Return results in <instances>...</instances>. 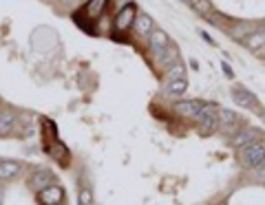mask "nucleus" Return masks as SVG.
Here are the masks:
<instances>
[{
    "label": "nucleus",
    "instance_id": "1",
    "mask_svg": "<svg viewBox=\"0 0 265 205\" xmlns=\"http://www.w3.org/2000/svg\"><path fill=\"white\" fill-rule=\"evenodd\" d=\"M241 163L245 168H250V170H259V168L265 163V146L259 144V141L245 146L243 152H241Z\"/></svg>",
    "mask_w": 265,
    "mask_h": 205
},
{
    "label": "nucleus",
    "instance_id": "2",
    "mask_svg": "<svg viewBox=\"0 0 265 205\" xmlns=\"http://www.w3.org/2000/svg\"><path fill=\"white\" fill-rule=\"evenodd\" d=\"M197 121H199V130H201V135L215 133L217 126H219V111H215L212 104H205L203 111L197 115Z\"/></svg>",
    "mask_w": 265,
    "mask_h": 205
},
{
    "label": "nucleus",
    "instance_id": "3",
    "mask_svg": "<svg viewBox=\"0 0 265 205\" xmlns=\"http://www.w3.org/2000/svg\"><path fill=\"white\" fill-rule=\"evenodd\" d=\"M135 18H137L135 5H124L120 9V13L115 16V29L117 31H126V29H130L135 25Z\"/></svg>",
    "mask_w": 265,
    "mask_h": 205
},
{
    "label": "nucleus",
    "instance_id": "4",
    "mask_svg": "<svg viewBox=\"0 0 265 205\" xmlns=\"http://www.w3.org/2000/svg\"><path fill=\"white\" fill-rule=\"evenodd\" d=\"M38 201H40V205H60L64 201V190L58 186H49V188L40 190Z\"/></svg>",
    "mask_w": 265,
    "mask_h": 205
},
{
    "label": "nucleus",
    "instance_id": "5",
    "mask_svg": "<svg viewBox=\"0 0 265 205\" xmlns=\"http://www.w3.org/2000/svg\"><path fill=\"white\" fill-rule=\"evenodd\" d=\"M232 99H234V104L241 106V108H248V111H254L256 106H259V99L254 97L250 91L245 89H234L232 91Z\"/></svg>",
    "mask_w": 265,
    "mask_h": 205
},
{
    "label": "nucleus",
    "instance_id": "6",
    "mask_svg": "<svg viewBox=\"0 0 265 205\" xmlns=\"http://www.w3.org/2000/svg\"><path fill=\"white\" fill-rule=\"evenodd\" d=\"M203 101L199 99H186V101H177L175 104V111L179 115H186V117H197L199 113L203 111Z\"/></svg>",
    "mask_w": 265,
    "mask_h": 205
},
{
    "label": "nucleus",
    "instance_id": "7",
    "mask_svg": "<svg viewBox=\"0 0 265 205\" xmlns=\"http://www.w3.org/2000/svg\"><path fill=\"white\" fill-rule=\"evenodd\" d=\"M219 124H221V128L225 130V133H230V130H237L239 128V115L237 113H232V111H228V108H221L219 111Z\"/></svg>",
    "mask_w": 265,
    "mask_h": 205
},
{
    "label": "nucleus",
    "instance_id": "8",
    "mask_svg": "<svg viewBox=\"0 0 265 205\" xmlns=\"http://www.w3.org/2000/svg\"><path fill=\"white\" fill-rule=\"evenodd\" d=\"M148 40H150V49L155 51V53H164V51H168V33H164L161 29H153Z\"/></svg>",
    "mask_w": 265,
    "mask_h": 205
},
{
    "label": "nucleus",
    "instance_id": "9",
    "mask_svg": "<svg viewBox=\"0 0 265 205\" xmlns=\"http://www.w3.org/2000/svg\"><path fill=\"white\" fill-rule=\"evenodd\" d=\"M29 186L40 192V190L49 188V186H53V174H51L49 170H38L31 179H29Z\"/></svg>",
    "mask_w": 265,
    "mask_h": 205
},
{
    "label": "nucleus",
    "instance_id": "10",
    "mask_svg": "<svg viewBox=\"0 0 265 205\" xmlns=\"http://www.w3.org/2000/svg\"><path fill=\"white\" fill-rule=\"evenodd\" d=\"M135 33L139 35V38H148V35L153 33V18L146 16V13H137L135 18Z\"/></svg>",
    "mask_w": 265,
    "mask_h": 205
},
{
    "label": "nucleus",
    "instance_id": "11",
    "mask_svg": "<svg viewBox=\"0 0 265 205\" xmlns=\"http://www.w3.org/2000/svg\"><path fill=\"white\" fill-rule=\"evenodd\" d=\"M20 170H22V168H20L18 161H0V181L18 177Z\"/></svg>",
    "mask_w": 265,
    "mask_h": 205
},
{
    "label": "nucleus",
    "instance_id": "12",
    "mask_svg": "<svg viewBox=\"0 0 265 205\" xmlns=\"http://www.w3.org/2000/svg\"><path fill=\"white\" fill-rule=\"evenodd\" d=\"M188 91V79H168L166 84V95L171 97H181Z\"/></svg>",
    "mask_w": 265,
    "mask_h": 205
},
{
    "label": "nucleus",
    "instance_id": "13",
    "mask_svg": "<svg viewBox=\"0 0 265 205\" xmlns=\"http://www.w3.org/2000/svg\"><path fill=\"white\" fill-rule=\"evenodd\" d=\"M256 141V130L254 128H243L234 135V146H250Z\"/></svg>",
    "mask_w": 265,
    "mask_h": 205
},
{
    "label": "nucleus",
    "instance_id": "14",
    "mask_svg": "<svg viewBox=\"0 0 265 205\" xmlns=\"http://www.w3.org/2000/svg\"><path fill=\"white\" fill-rule=\"evenodd\" d=\"M263 45H265V29H261V31H252L250 35H245V47L248 49L256 51V49H261Z\"/></svg>",
    "mask_w": 265,
    "mask_h": 205
},
{
    "label": "nucleus",
    "instance_id": "15",
    "mask_svg": "<svg viewBox=\"0 0 265 205\" xmlns=\"http://www.w3.org/2000/svg\"><path fill=\"white\" fill-rule=\"evenodd\" d=\"M16 124V115L9 111H0V135H7Z\"/></svg>",
    "mask_w": 265,
    "mask_h": 205
},
{
    "label": "nucleus",
    "instance_id": "16",
    "mask_svg": "<svg viewBox=\"0 0 265 205\" xmlns=\"http://www.w3.org/2000/svg\"><path fill=\"white\" fill-rule=\"evenodd\" d=\"M193 9L199 13V16H210L212 13V5H210V0H190L188 3Z\"/></svg>",
    "mask_w": 265,
    "mask_h": 205
},
{
    "label": "nucleus",
    "instance_id": "17",
    "mask_svg": "<svg viewBox=\"0 0 265 205\" xmlns=\"http://www.w3.org/2000/svg\"><path fill=\"white\" fill-rule=\"evenodd\" d=\"M168 79H186V67L181 62H175L168 67Z\"/></svg>",
    "mask_w": 265,
    "mask_h": 205
},
{
    "label": "nucleus",
    "instance_id": "18",
    "mask_svg": "<svg viewBox=\"0 0 265 205\" xmlns=\"http://www.w3.org/2000/svg\"><path fill=\"white\" fill-rule=\"evenodd\" d=\"M78 205H93V190L84 186L82 190H80V194H78Z\"/></svg>",
    "mask_w": 265,
    "mask_h": 205
},
{
    "label": "nucleus",
    "instance_id": "19",
    "mask_svg": "<svg viewBox=\"0 0 265 205\" xmlns=\"http://www.w3.org/2000/svg\"><path fill=\"white\" fill-rule=\"evenodd\" d=\"M106 3H108V0H91V3L86 5V11L91 13V16H100L102 9L106 7Z\"/></svg>",
    "mask_w": 265,
    "mask_h": 205
},
{
    "label": "nucleus",
    "instance_id": "20",
    "mask_svg": "<svg viewBox=\"0 0 265 205\" xmlns=\"http://www.w3.org/2000/svg\"><path fill=\"white\" fill-rule=\"evenodd\" d=\"M256 179H259V181H263L265 183V163L259 168V172H256Z\"/></svg>",
    "mask_w": 265,
    "mask_h": 205
},
{
    "label": "nucleus",
    "instance_id": "21",
    "mask_svg": "<svg viewBox=\"0 0 265 205\" xmlns=\"http://www.w3.org/2000/svg\"><path fill=\"white\" fill-rule=\"evenodd\" d=\"M223 71H225L228 77H232V71H230V67H228V64H223Z\"/></svg>",
    "mask_w": 265,
    "mask_h": 205
},
{
    "label": "nucleus",
    "instance_id": "22",
    "mask_svg": "<svg viewBox=\"0 0 265 205\" xmlns=\"http://www.w3.org/2000/svg\"><path fill=\"white\" fill-rule=\"evenodd\" d=\"M3 199H5V196H3V188H0V205H3Z\"/></svg>",
    "mask_w": 265,
    "mask_h": 205
},
{
    "label": "nucleus",
    "instance_id": "23",
    "mask_svg": "<svg viewBox=\"0 0 265 205\" xmlns=\"http://www.w3.org/2000/svg\"><path fill=\"white\" fill-rule=\"evenodd\" d=\"M181 3H186V5H188V3H190V0H181Z\"/></svg>",
    "mask_w": 265,
    "mask_h": 205
},
{
    "label": "nucleus",
    "instance_id": "24",
    "mask_svg": "<svg viewBox=\"0 0 265 205\" xmlns=\"http://www.w3.org/2000/svg\"><path fill=\"white\" fill-rule=\"evenodd\" d=\"M263 29H265V27H263Z\"/></svg>",
    "mask_w": 265,
    "mask_h": 205
}]
</instances>
